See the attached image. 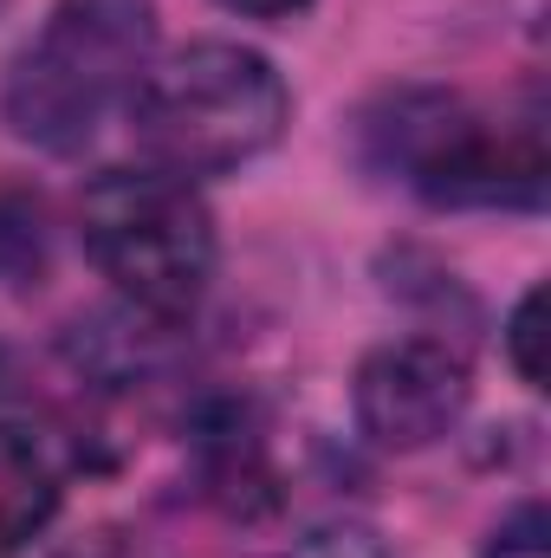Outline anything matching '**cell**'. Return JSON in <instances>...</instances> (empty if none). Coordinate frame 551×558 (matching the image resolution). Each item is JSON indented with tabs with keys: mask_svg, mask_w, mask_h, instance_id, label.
Here are the masks:
<instances>
[{
	"mask_svg": "<svg viewBox=\"0 0 551 558\" xmlns=\"http://www.w3.org/2000/svg\"><path fill=\"white\" fill-rule=\"evenodd\" d=\"M370 156L441 208H539L546 137L539 118L493 124L461 98L403 92L370 118Z\"/></svg>",
	"mask_w": 551,
	"mask_h": 558,
	"instance_id": "obj_3",
	"label": "cell"
},
{
	"mask_svg": "<svg viewBox=\"0 0 551 558\" xmlns=\"http://www.w3.org/2000/svg\"><path fill=\"white\" fill-rule=\"evenodd\" d=\"M285 78L260 52L201 39L149 65L131 92V131L143 156L169 175H228L273 149L285 131Z\"/></svg>",
	"mask_w": 551,
	"mask_h": 558,
	"instance_id": "obj_2",
	"label": "cell"
},
{
	"mask_svg": "<svg viewBox=\"0 0 551 558\" xmlns=\"http://www.w3.org/2000/svg\"><path fill=\"white\" fill-rule=\"evenodd\" d=\"M539 318H546V292L532 286V292L513 305V325H506V351H513V371H519L532 390H546V357H539L546 331H539Z\"/></svg>",
	"mask_w": 551,
	"mask_h": 558,
	"instance_id": "obj_8",
	"label": "cell"
},
{
	"mask_svg": "<svg viewBox=\"0 0 551 558\" xmlns=\"http://www.w3.org/2000/svg\"><path fill=\"white\" fill-rule=\"evenodd\" d=\"M221 7L254 13V20H285V13H298V7H311V0H221Z\"/></svg>",
	"mask_w": 551,
	"mask_h": 558,
	"instance_id": "obj_10",
	"label": "cell"
},
{
	"mask_svg": "<svg viewBox=\"0 0 551 558\" xmlns=\"http://www.w3.org/2000/svg\"><path fill=\"white\" fill-rule=\"evenodd\" d=\"M156 52V7L149 0H59L46 26L20 46L0 111L13 137L39 149H78L91 131L131 105L137 78Z\"/></svg>",
	"mask_w": 551,
	"mask_h": 558,
	"instance_id": "obj_1",
	"label": "cell"
},
{
	"mask_svg": "<svg viewBox=\"0 0 551 558\" xmlns=\"http://www.w3.org/2000/svg\"><path fill=\"white\" fill-rule=\"evenodd\" d=\"M52 513H59V468H52V454L26 428L0 422V553L39 539L52 526Z\"/></svg>",
	"mask_w": 551,
	"mask_h": 558,
	"instance_id": "obj_6",
	"label": "cell"
},
{
	"mask_svg": "<svg viewBox=\"0 0 551 558\" xmlns=\"http://www.w3.org/2000/svg\"><path fill=\"white\" fill-rule=\"evenodd\" d=\"M467 397H474V384H467L461 351H448L434 338L383 344L357 371V422L383 448H428V441H441L454 422L467 416Z\"/></svg>",
	"mask_w": 551,
	"mask_h": 558,
	"instance_id": "obj_5",
	"label": "cell"
},
{
	"mask_svg": "<svg viewBox=\"0 0 551 558\" xmlns=\"http://www.w3.org/2000/svg\"><path fill=\"white\" fill-rule=\"evenodd\" d=\"M480 558H551L546 507H539V500H519V507L493 526V539H487V553Z\"/></svg>",
	"mask_w": 551,
	"mask_h": 558,
	"instance_id": "obj_7",
	"label": "cell"
},
{
	"mask_svg": "<svg viewBox=\"0 0 551 558\" xmlns=\"http://www.w3.org/2000/svg\"><path fill=\"white\" fill-rule=\"evenodd\" d=\"M292 558H383V546L364 526H331V533H311Z\"/></svg>",
	"mask_w": 551,
	"mask_h": 558,
	"instance_id": "obj_9",
	"label": "cell"
},
{
	"mask_svg": "<svg viewBox=\"0 0 551 558\" xmlns=\"http://www.w3.org/2000/svg\"><path fill=\"white\" fill-rule=\"evenodd\" d=\"M85 254L137 312L182 318L215 274V221L169 169H111L85 189Z\"/></svg>",
	"mask_w": 551,
	"mask_h": 558,
	"instance_id": "obj_4",
	"label": "cell"
}]
</instances>
